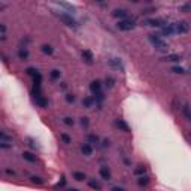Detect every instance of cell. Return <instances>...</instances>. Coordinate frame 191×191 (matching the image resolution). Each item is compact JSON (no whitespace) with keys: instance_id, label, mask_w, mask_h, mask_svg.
Returning a JSON list of instances; mask_svg holds the SVG:
<instances>
[{"instance_id":"obj_1","label":"cell","mask_w":191,"mask_h":191,"mask_svg":"<svg viewBox=\"0 0 191 191\" xmlns=\"http://www.w3.org/2000/svg\"><path fill=\"white\" fill-rule=\"evenodd\" d=\"M149 42L152 44V46L155 48V49H158V51H167L169 46L167 44L161 39V36H158V34H149Z\"/></svg>"},{"instance_id":"obj_2","label":"cell","mask_w":191,"mask_h":191,"mask_svg":"<svg viewBox=\"0 0 191 191\" xmlns=\"http://www.w3.org/2000/svg\"><path fill=\"white\" fill-rule=\"evenodd\" d=\"M90 90L91 93L94 94V100L97 101V103H100L101 100H103V91H101V82L100 81H93L90 85Z\"/></svg>"},{"instance_id":"obj_3","label":"cell","mask_w":191,"mask_h":191,"mask_svg":"<svg viewBox=\"0 0 191 191\" xmlns=\"http://www.w3.org/2000/svg\"><path fill=\"white\" fill-rule=\"evenodd\" d=\"M117 27H118L121 32H130V30H133L136 27V23H135V20H132V18H125V20L118 21Z\"/></svg>"},{"instance_id":"obj_4","label":"cell","mask_w":191,"mask_h":191,"mask_svg":"<svg viewBox=\"0 0 191 191\" xmlns=\"http://www.w3.org/2000/svg\"><path fill=\"white\" fill-rule=\"evenodd\" d=\"M57 17L60 18V21H63L69 27H76L78 25V23L75 21V18H72V15H69V13H58Z\"/></svg>"},{"instance_id":"obj_5","label":"cell","mask_w":191,"mask_h":191,"mask_svg":"<svg viewBox=\"0 0 191 191\" xmlns=\"http://www.w3.org/2000/svg\"><path fill=\"white\" fill-rule=\"evenodd\" d=\"M173 29H175V33L184 34L190 30V25H188V23H185V21H178V23H173Z\"/></svg>"},{"instance_id":"obj_6","label":"cell","mask_w":191,"mask_h":191,"mask_svg":"<svg viewBox=\"0 0 191 191\" xmlns=\"http://www.w3.org/2000/svg\"><path fill=\"white\" fill-rule=\"evenodd\" d=\"M143 24H145V25H149V27H161V29H163L164 25H167L166 21L161 20V18H148V20L143 21Z\"/></svg>"},{"instance_id":"obj_7","label":"cell","mask_w":191,"mask_h":191,"mask_svg":"<svg viewBox=\"0 0 191 191\" xmlns=\"http://www.w3.org/2000/svg\"><path fill=\"white\" fill-rule=\"evenodd\" d=\"M127 15H128L127 9H123V8L115 9V11L112 12V17H115V18H120V21H121V20H125V18H127Z\"/></svg>"},{"instance_id":"obj_8","label":"cell","mask_w":191,"mask_h":191,"mask_svg":"<svg viewBox=\"0 0 191 191\" xmlns=\"http://www.w3.org/2000/svg\"><path fill=\"white\" fill-rule=\"evenodd\" d=\"M109 64H111L113 69L124 70V66H123V63H121V60H120V58H111V60H109Z\"/></svg>"},{"instance_id":"obj_9","label":"cell","mask_w":191,"mask_h":191,"mask_svg":"<svg viewBox=\"0 0 191 191\" xmlns=\"http://www.w3.org/2000/svg\"><path fill=\"white\" fill-rule=\"evenodd\" d=\"M100 176H101V179H105V181H111V170L106 167V166L100 167Z\"/></svg>"},{"instance_id":"obj_10","label":"cell","mask_w":191,"mask_h":191,"mask_svg":"<svg viewBox=\"0 0 191 191\" xmlns=\"http://www.w3.org/2000/svg\"><path fill=\"white\" fill-rule=\"evenodd\" d=\"M175 33V29H173V24H167L161 29V34L163 36H170V34Z\"/></svg>"},{"instance_id":"obj_11","label":"cell","mask_w":191,"mask_h":191,"mask_svg":"<svg viewBox=\"0 0 191 191\" xmlns=\"http://www.w3.org/2000/svg\"><path fill=\"white\" fill-rule=\"evenodd\" d=\"M115 125H117L118 128H121L123 132H125V133H128V132H130V127L124 123L123 120H117V121H115Z\"/></svg>"},{"instance_id":"obj_12","label":"cell","mask_w":191,"mask_h":191,"mask_svg":"<svg viewBox=\"0 0 191 191\" xmlns=\"http://www.w3.org/2000/svg\"><path fill=\"white\" fill-rule=\"evenodd\" d=\"M81 152L88 157V155H91V152H93V148H91L90 143H84V145L81 146Z\"/></svg>"},{"instance_id":"obj_13","label":"cell","mask_w":191,"mask_h":191,"mask_svg":"<svg viewBox=\"0 0 191 191\" xmlns=\"http://www.w3.org/2000/svg\"><path fill=\"white\" fill-rule=\"evenodd\" d=\"M82 58L87 61V63H93V54H91L88 49H85V51H82Z\"/></svg>"},{"instance_id":"obj_14","label":"cell","mask_w":191,"mask_h":191,"mask_svg":"<svg viewBox=\"0 0 191 191\" xmlns=\"http://www.w3.org/2000/svg\"><path fill=\"white\" fill-rule=\"evenodd\" d=\"M88 185H90V188H93V190H96V191H100L101 190V185L97 182V181H94V179L88 181Z\"/></svg>"},{"instance_id":"obj_15","label":"cell","mask_w":191,"mask_h":191,"mask_svg":"<svg viewBox=\"0 0 191 191\" xmlns=\"http://www.w3.org/2000/svg\"><path fill=\"white\" fill-rule=\"evenodd\" d=\"M23 158L25 161H29V163H34L36 161V157H34L32 152H23Z\"/></svg>"},{"instance_id":"obj_16","label":"cell","mask_w":191,"mask_h":191,"mask_svg":"<svg viewBox=\"0 0 191 191\" xmlns=\"http://www.w3.org/2000/svg\"><path fill=\"white\" fill-rule=\"evenodd\" d=\"M0 142H12V136H9L6 132H0Z\"/></svg>"},{"instance_id":"obj_17","label":"cell","mask_w":191,"mask_h":191,"mask_svg":"<svg viewBox=\"0 0 191 191\" xmlns=\"http://www.w3.org/2000/svg\"><path fill=\"white\" fill-rule=\"evenodd\" d=\"M40 51H42L44 54H48V55H49V54H52V51H54V49H52V46H51V45H46V44H44V45L40 46Z\"/></svg>"},{"instance_id":"obj_18","label":"cell","mask_w":191,"mask_h":191,"mask_svg":"<svg viewBox=\"0 0 191 191\" xmlns=\"http://www.w3.org/2000/svg\"><path fill=\"white\" fill-rule=\"evenodd\" d=\"M18 57H20V60H27V58H29V51H27L25 48H21V49L18 51Z\"/></svg>"},{"instance_id":"obj_19","label":"cell","mask_w":191,"mask_h":191,"mask_svg":"<svg viewBox=\"0 0 191 191\" xmlns=\"http://www.w3.org/2000/svg\"><path fill=\"white\" fill-rule=\"evenodd\" d=\"M163 60H167V61H175V63H178V61H181V55H178V54H170V55H167L166 58H163Z\"/></svg>"},{"instance_id":"obj_20","label":"cell","mask_w":191,"mask_h":191,"mask_svg":"<svg viewBox=\"0 0 191 191\" xmlns=\"http://www.w3.org/2000/svg\"><path fill=\"white\" fill-rule=\"evenodd\" d=\"M94 101H96V100H94V97H87V99H84V100H82V103H84V106H85V108H91Z\"/></svg>"},{"instance_id":"obj_21","label":"cell","mask_w":191,"mask_h":191,"mask_svg":"<svg viewBox=\"0 0 191 191\" xmlns=\"http://www.w3.org/2000/svg\"><path fill=\"white\" fill-rule=\"evenodd\" d=\"M182 111H184V115L187 117V120H190V121H191V108H190V106H188V105H185Z\"/></svg>"},{"instance_id":"obj_22","label":"cell","mask_w":191,"mask_h":191,"mask_svg":"<svg viewBox=\"0 0 191 191\" xmlns=\"http://www.w3.org/2000/svg\"><path fill=\"white\" fill-rule=\"evenodd\" d=\"M73 178L76 181H84L85 179V173H82V172H76V173H73Z\"/></svg>"},{"instance_id":"obj_23","label":"cell","mask_w":191,"mask_h":191,"mask_svg":"<svg viewBox=\"0 0 191 191\" xmlns=\"http://www.w3.org/2000/svg\"><path fill=\"white\" fill-rule=\"evenodd\" d=\"M148 182H149L148 176H140V178L137 179V184H139V185H148Z\"/></svg>"},{"instance_id":"obj_24","label":"cell","mask_w":191,"mask_h":191,"mask_svg":"<svg viewBox=\"0 0 191 191\" xmlns=\"http://www.w3.org/2000/svg\"><path fill=\"white\" fill-rule=\"evenodd\" d=\"M58 5H60V6H63V8H66V9H69L70 12H73V11H75V8H73L72 5H69V3H64V2H60Z\"/></svg>"},{"instance_id":"obj_25","label":"cell","mask_w":191,"mask_h":191,"mask_svg":"<svg viewBox=\"0 0 191 191\" xmlns=\"http://www.w3.org/2000/svg\"><path fill=\"white\" fill-rule=\"evenodd\" d=\"M181 11L182 12H190L191 11V2L185 3V5H182V6H181Z\"/></svg>"},{"instance_id":"obj_26","label":"cell","mask_w":191,"mask_h":191,"mask_svg":"<svg viewBox=\"0 0 191 191\" xmlns=\"http://www.w3.org/2000/svg\"><path fill=\"white\" fill-rule=\"evenodd\" d=\"M113 84H115V79H113L112 76H108V78H106V85H108L109 88H112Z\"/></svg>"},{"instance_id":"obj_27","label":"cell","mask_w":191,"mask_h":191,"mask_svg":"<svg viewBox=\"0 0 191 191\" xmlns=\"http://www.w3.org/2000/svg\"><path fill=\"white\" fill-rule=\"evenodd\" d=\"M0 30H2V40H5L6 39V25L0 24Z\"/></svg>"},{"instance_id":"obj_28","label":"cell","mask_w":191,"mask_h":191,"mask_svg":"<svg viewBox=\"0 0 191 191\" xmlns=\"http://www.w3.org/2000/svg\"><path fill=\"white\" fill-rule=\"evenodd\" d=\"M63 123L66 124V125H73L75 121H73V118H70V117H66L64 120H63Z\"/></svg>"},{"instance_id":"obj_29","label":"cell","mask_w":191,"mask_h":191,"mask_svg":"<svg viewBox=\"0 0 191 191\" xmlns=\"http://www.w3.org/2000/svg\"><path fill=\"white\" fill-rule=\"evenodd\" d=\"M30 181H32L33 184H42V182H44V179H42V178H39V176H32Z\"/></svg>"},{"instance_id":"obj_30","label":"cell","mask_w":191,"mask_h":191,"mask_svg":"<svg viewBox=\"0 0 191 191\" xmlns=\"http://www.w3.org/2000/svg\"><path fill=\"white\" fill-rule=\"evenodd\" d=\"M51 78H52V79H58V78H60V70L54 69V70L51 72Z\"/></svg>"},{"instance_id":"obj_31","label":"cell","mask_w":191,"mask_h":191,"mask_svg":"<svg viewBox=\"0 0 191 191\" xmlns=\"http://www.w3.org/2000/svg\"><path fill=\"white\" fill-rule=\"evenodd\" d=\"M88 140L93 142V143H97V142H99V137H97V136H94V135H90V136H88Z\"/></svg>"},{"instance_id":"obj_32","label":"cell","mask_w":191,"mask_h":191,"mask_svg":"<svg viewBox=\"0 0 191 191\" xmlns=\"http://www.w3.org/2000/svg\"><path fill=\"white\" fill-rule=\"evenodd\" d=\"M0 146H2L3 149H6V148H12V143L11 142H0Z\"/></svg>"},{"instance_id":"obj_33","label":"cell","mask_w":191,"mask_h":191,"mask_svg":"<svg viewBox=\"0 0 191 191\" xmlns=\"http://www.w3.org/2000/svg\"><path fill=\"white\" fill-rule=\"evenodd\" d=\"M66 100H67V103H73V101H75V96H73V94H67V96H66Z\"/></svg>"},{"instance_id":"obj_34","label":"cell","mask_w":191,"mask_h":191,"mask_svg":"<svg viewBox=\"0 0 191 191\" xmlns=\"http://www.w3.org/2000/svg\"><path fill=\"white\" fill-rule=\"evenodd\" d=\"M61 140L64 142V143H70V137L67 135H61Z\"/></svg>"},{"instance_id":"obj_35","label":"cell","mask_w":191,"mask_h":191,"mask_svg":"<svg viewBox=\"0 0 191 191\" xmlns=\"http://www.w3.org/2000/svg\"><path fill=\"white\" fill-rule=\"evenodd\" d=\"M172 72H175V73H184V69L182 67H172Z\"/></svg>"},{"instance_id":"obj_36","label":"cell","mask_w":191,"mask_h":191,"mask_svg":"<svg viewBox=\"0 0 191 191\" xmlns=\"http://www.w3.org/2000/svg\"><path fill=\"white\" fill-rule=\"evenodd\" d=\"M135 173H137V175H140V173H145V167H139V169H136Z\"/></svg>"},{"instance_id":"obj_37","label":"cell","mask_w":191,"mask_h":191,"mask_svg":"<svg viewBox=\"0 0 191 191\" xmlns=\"http://www.w3.org/2000/svg\"><path fill=\"white\" fill-rule=\"evenodd\" d=\"M81 123H82V125H85V127H87V125H88V118H82V120H81Z\"/></svg>"},{"instance_id":"obj_38","label":"cell","mask_w":191,"mask_h":191,"mask_svg":"<svg viewBox=\"0 0 191 191\" xmlns=\"http://www.w3.org/2000/svg\"><path fill=\"white\" fill-rule=\"evenodd\" d=\"M112 191H125V190H124L123 187H113Z\"/></svg>"},{"instance_id":"obj_39","label":"cell","mask_w":191,"mask_h":191,"mask_svg":"<svg viewBox=\"0 0 191 191\" xmlns=\"http://www.w3.org/2000/svg\"><path fill=\"white\" fill-rule=\"evenodd\" d=\"M6 173H8V175H15V172L11 170V169H6Z\"/></svg>"},{"instance_id":"obj_40","label":"cell","mask_w":191,"mask_h":191,"mask_svg":"<svg viewBox=\"0 0 191 191\" xmlns=\"http://www.w3.org/2000/svg\"><path fill=\"white\" fill-rule=\"evenodd\" d=\"M67 191H79V190H76V188H70V190H67Z\"/></svg>"}]
</instances>
